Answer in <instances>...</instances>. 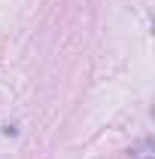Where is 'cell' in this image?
Listing matches in <instances>:
<instances>
[]
</instances>
